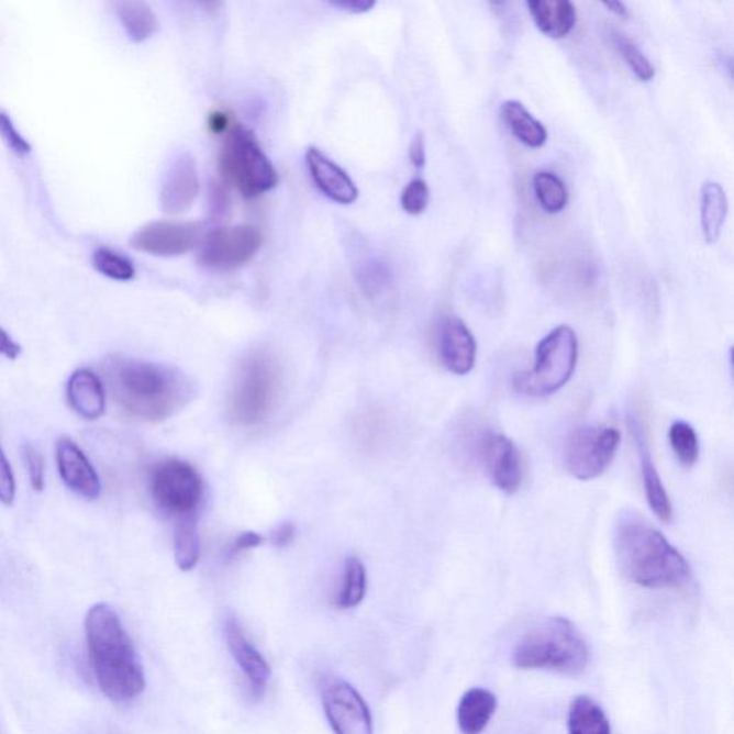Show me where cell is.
Segmentation results:
<instances>
[{"label":"cell","mask_w":734,"mask_h":734,"mask_svg":"<svg viewBox=\"0 0 734 734\" xmlns=\"http://www.w3.org/2000/svg\"><path fill=\"white\" fill-rule=\"evenodd\" d=\"M102 370L118 407L140 421H166L194 397V385L176 367L114 355Z\"/></svg>","instance_id":"6da1fadb"},{"label":"cell","mask_w":734,"mask_h":734,"mask_svg":"<svg viewBox=\"0 0 734 734\" xmlns=\"http://www.w3.org/2000/svg\"><path fill=\"white\" fill-rule=\"evenodd\" d=\"M84 625L89 665L102 693L115 703L138 699L145 690V675L120 615L100 602L88 610Z\"/></svg>","instance_id":"7a4b0ae2"},{"label":"cell","mask_w":734,"mask_h":734,"mask_svg":"<svg viewBox=\"0 0 734 734\" xmlns=\"http://www.w3.org/2000/svg\"><path fill=\"white\" fill-rule=\"evenodd\" d=\"M614 550L621 572L640 587L652 590L679 588L690 578V567L670 541L637 514L620 516L614 530Z\"/></svg>","instance_id":"3957f363"},{"label":"cell","mask_w":734,"mask_h":734,"mask_svg":"<svg viewBox=\"0 0 734 734\" xmlns=\"http://www.w3.org/2000/svg\"><path fill=\"white\" fill-rule=\"evenodd\" d=\"M521 670H547L578 676L587 670L591 650L580 630L564 618L538 621L521 635L511 654Z\"/></svg>","instance_id":"277c9868"},{"label":"cell","mask_w":734,"mask_h":734,"mask_svg":"<svg viewBox=\"0 0 734 734\" xmlns=\"http://www.w3.org/2000/svg\"><path fill=\"white\" fill-rule=\"evenodd\" d=\"M578 338L567 324L555 327L538 343L534 365L514 376L512 386L521 397L540 399L557 393L576 371Z\"/></svg>","instance_id":"5b68a950"},{"label":"cell","mask_w":734,"mask_h":734,"mask_svg":"<svg viewBox=\"0 0 734 734\" xmlns=\"http://www.w3.org/2000/svg\"><path fill=\"white\" fill-rule=\"evenodd\" d=\"M279 390L280 369L277 362L268 353H253L235 376L230 393V415L238 425H260L270 416Z\"/></svg>","instance_id":"8992f818"},{"label":"cell","mask_w":734,"mask_h":734,"mask_svg":"<svg viewBox=\"0 0 734 734\" xmlns=\"http://www.w3.org/2000/svg\"><path fill=\"white\" fill-rule=\"evenodd\" d=\"M225 184H233L246 199H257L279 184V174L256 136L243 126H233L220 155Z\"/></svg>","instance_id":"52a82bcc"},{"label":"cell","mask_w":734,"mask_h":734,"mask_svg":"<svg viewBox=\"0 0 734 734\" xmlns=\"http://www.w3.org/2000/svg\"><path fill=\"white\" fill-rule=\"evenodd\" d=\"M620 431L613 426H581L564 446V465L571 477L590 481L609 469L620 446Z\"/></svg>","instance_id":"ba28073f"},{"label":"cell","mask_w":734,"mask_h":734,"mask_svg":"<svg viewBox=\"0 0 734 734\" xmlns=\"http://www.w3.org/2000/svg\"><path fill=\"white\" fill-rule=\"evenodd\" d=\"M149 489L162 510L180 518L196 514L204 492L199 470L181 459H167L155 465Z\"/></svg>","instance_id":"9c48e42d"},{"label":"cell","mask_w":734,"mask_h":734,"mask_svg":"<svg viewBox=\"0 0 734 734\" xmlns=\"http://www.w3.org/2000/svg\"><path fill=\"white\" fill-rule=\"evenodd\" d=\"M260 230L251 224L213 230L202 238L200 265L214 271H233L248 265L260 252Z\"/></svg>","instance_id":"30bf717a"},{"label":"cell","mask_w":734,"mask_h":734,"mask_svg":"<svg viewBox=\"0 0 734 734\" xmlns=\"http://www.w3.org/2000/svg\"><path fill=\"white\" fill-rule=\"evenodd\" d=\"M322 704L334 734H374L369 705L346 680H326L322 687Z\"/></svg>","instance_id":"8fae6325"},{"label":"cell","mask_w":734,"mask_h":734,"mask_svg":"<svg viewBox=\"0 0 734 734\" xmlns=\"http://www.w3.org/2000/svg\"><path fill=\"white\" fill-rule=\"evenodd\" d=\"M477 455L491 482L503 493L520 491L525 469L521 452L507 435L483 432L477 440Z\"/></svg>","instance_id":"7c38bea8"},{"label":"cell","mask_w":734,"mask_h":734,"mask_svg":"<svg viewBox=\"0 0 734 734\" xmlns=\"http://www.w3.org/2000/svg\"><path fill=\"white\" fill-rule=\"evenodd\" d=\"M202 238L204 237L199 223L154 221L133 235L131 246L151 256L176 257L194 251Z\"/></svg>","instance_id":"4fadbf2b"},{"label":"cell","mask_w":734,"mask_h":734,"mask_svg":"<svg viewBox=\"0 0 734 734\" xmlns=\"http://www.w3.org/2000/svg\"><path fill=\"white\" fill-rule=\"evenodd\" d=\"M477 341L463 319L446 316L437 331V353L441 364L451 374L465 376L477 364Z\"/></svg>","instance_id":"5bb4252c"},{"label":"cell","mask_w":734,"mask_h":734,"mask_svg":"<svg viewBox=\"0 0 734 734\" xmlns=\"http://www.w3.org/2000/svg\"><path fill=\"white\" fill-rule=\"evenodd\" d=\"M200 194V174L196 159L184 153L174 159L162 187L163 210L167 214L186 213Z\"/></svg>","instance_id":"9a60e30c"},{"label":"cell","mask_w":734,"mask_h":734,"mask_svg":"<svg viewBox=\"0 0 734 734\" xmlns=\"http://www.w3.org/2000/svg\"><path fill=\"white\" fill-rule=\"evenodd\" d=\"M55 454L60 478L70 491L89 501L97 500L102 489L100 477L84 451L70 437L64 436L56 442Z\"/></svg>","instance_id":"2e32d148"},{"label":"cell","mask_w":734,"mask_h":734,"mask_svg":"<svg viewBox=\"0 0 734 734\" xmlns=\"http://www.w3.org/2000/svg\"><path fill=\"white\" fill-rule=\"evenodd\" d=\"M225 642L234 661L252 686L254 694L265 693L271 668L262 653L253 646L246 633L234 615H227L224 621Z\"/></svg>","instance_id":"e0dca14e"},{"label":"cell","mask_w":734,"mask_h":734,"mask_svg":"<svg viewBox=\"0 0 734 734\" xmlns=\"http://www.w3.org/2000/svg\"><path fill=\"white\" fill-rule=\"evenodd\" d=\"M629 426L635 441V448H637L648 505H650L658 520L670 522L672 520L670 497H668L665 483H663L660 474H658L656 464H654L643 423L640 422L638 418L632 415L629 418Z\"/></svg>","instance_id":"ac0fdd59"},{"label":"cell","mask_w":734,"mask_h":734,"mask_svg":"<svg viewBox=\"0 0 734 734\" xmlns=\"http://www.w3.org/2000/svg\"><path fill=\"white\" fill-rule=\"evenodd\" d=\"M305 166H308L314 186L327 199L342 205H351L359 199V190H357L355 181L347 176L345 169L338 167L322 151L310 147L305 153Z\"/></svg>","instance_id":"d6986e66"},{"label":"cell","mask_w":734,"mask_h":734,"mask_svg":"<svg viewBox=\"0 0 734 734\" xmlns=\"http://www.w3.org/2000/svg\"><path fill=\"white\" fill-rule=\"evenodd\" d=\"M67 399L69 408L87 421H98L105 413V386L100 376L85 367L70 375Z\"/></svg>","instance_id":"ffe728a7"},{"label":"cell","mask_w":734,"mask_h":734,"mask_svg":"<svg viewBox=\"0 0 734 734\" xmlns=\"http://www.w3.org/2000/svg\"><path fill=\"white\" fill-rule=\"evenodd\" d=\"M526 4L535 26L545 36L563 40L576 27V7L568 0H531Z\"/></svg>","instance_id":"44dd1931"},{"label":"cell","mask_w":734,"mask_h":734,"mask_svg":"<svg viewBox=\"0 0 734 734\" xmlns=\"http://www.w3.org/2000/svg\"><path fill=\"white\" fill-rule=\"evenodd\" d=\"M498 708L497 696L487 689H470L460 698L456 720L463 734H482Z\"/></svg>","instance_id":"7402d4cb"},{"label":"cell","mask_w":734,"mask_h":734,"mask_svg":"<svg viewBox=\"0 0 734 734\" xmlns=\"http://www.w3.org/2000/svg\"><path fill=\"white\" fill-rule=\"evenodd\" d=\"M700 205L703 237L705 243L714 244L720 238L727 219L729 201L726 191L716 181H705L703 188H701Z\"/></svg>","instance_id":"603a6c76"},{"label":"cell","mask_w":734,"mask_h":734,"mask_svg":"<svg viewBox=\"0 0 734 734\" xmlns=\"http://www.w3.org/2000/svg\"><path fill=\"white\" fill-rule=\"evenodd\" d=\"M503 122L518 141L530 148H541L547 143L548 133L543 125L520 101H505L501 105Z\"/></svg>","instance_id":"cb8c5ba5"},{"label":"cell","mask_w":734,"mask_h":734,"mask_svg":"<svg viewBox=\"0 0 734 734\" xmlns=\"http://www.w3.org/2000/svg\"><path fill=\"white\" fill-rule=\"evenodd\" d=\"M568 734H611L604 710L588 696H578L568 710Z\"/></svg>","instance_id":"d4e9b609"},{"label":"cell","mask_w":734,"mask_h":734,"mask_svg":"<svg viewBox=\"0 0 734 734\" xmlns=\"http://www.w3.org/2000/svg\"><path fill=\"white\" fill-rule=\"evenodd\" d=\"M114 8L126 34L134 42L147 41L157 32V18L147 3L126 0V2H115Z\"/></svg>","instance_id":"484cf974"},{"label":"cell","mask_w":734,"mask_h":734,"mask_svg":"<svg viewBox=\"0 0 734 734\" xmlns=\"http://www.w3.org/2000/svg\"><path fill=\"white\" fill-rule=\"evenodd\" d=\"M177 566L182 571H190L200 559V536L194 515L180 518L174 535Z\"/></svg>","instance_id":"4316f807"},{"label":"cell","mask_w":734,"mask_h":734,"mask_svg":"<svg viewBox=\"0 0 734 734\" xmlns=\"http://www.w3.org/2000/svg\"><path fill=\"white\" fill-rule=\"evenodd\" d=\"M367 591V574L364 563L357 557L346 559L337 605L343 610L355 609L365 600Z\"/></svg>","instance_id":"83f0119b"},{"label":"cell","mask_w":734,"mask_h":734,"mask_svg":"<svg viewBox=\"0 0 734 734\" xmlns=\"http://www.w3.org/2000/svg\"><path fill=\"white\" fill-rule=\"evenodd\" d=\"M536 200L547 213L557 214L566 209L569 194L566 184L554 173L541 171L534 176Z\"/></svg>","instance_id":"f1b7e54d"},{"label":"cell","mask_w":734,"mask_h":734,"mask_svg":"<svg viewBox=\"0 0 734 734\" xmlns=\"http://www.w3.org/2000/svg\"><path fill=\"white\" fill-rule=\"evenodd\" d=\"M668 441L677 460L683 467L691 468L698 463L700 456V442L698 432L690 423L676 421L668 431Z\"/></svg>","instance_id":"f546056e"},{"label":"cell","mask_w":734,"mask_h":734,"mask_svg":"<svg viewBox=\"0 0 734 734\" xmlns=\"http://www.w3.org/2000/svg\"><path fill=\"white\" fill-rule=\"evenodd\" d=\"M613 44L619 54L623 56L624 63L633 70L635 77L640 81L650 82L656 75V70H654L650 60L643 54L642 49L621 32H614Z\"/></svg>","instance_id":"4dcf8cb0"},{"label":"cell","mask_w":734,"mask_h":734,"mask_svg":"<svg viewBox=\"0 0 734 734\" xmlns=\"http://www.w3.org/2000/svg\"><path fill=\"white\" fill-rule=\"evenodd\" d=\"M93 266L101 275L112 280L129 281L135 276L133 263L122 254L108 251V248H100L93 254Z\"/></svg>","instance_id":"1f68e13d"},{"label":"cell","mask_w":734,"mask_h":734,"mask_svg":"<svg viewBox=\"0 0 734 734\" xmlns=\"http://www.w3.org/2000/svg\"><path fill=\"white\" fill-rule=\"evenodd\" d=\"M360 286L367 296L375 298L382 293L386 286L389 285L390 273L382 262L370 258L365 265H362L359 275Z\"/></svg>","instance_id":"d6a6232c"},{"label":"cell","mask_w":734,"mask_h":734,"mask_svg":"<svg viewBox=\"0 0 734 734\" xmlns=\"http://www.w3.org/2000/svg\"><path fill=\"white\" fill-rule=\"evenodd\" d=\"M431 200L430 187L426 181L415 178L404 187L401 196V205L409 215H421L427 209Z\"/></svg>","instance_id":"836d02e7"},{"label":"cell","mask_w":734,"mask_h":734,"mask_svg":"<svg viewBox=\"0 0 734 734\" xmlns=\"http://www.w3.org/2000/svg\"><path fill=\"white\" fill-rule=\"evenodd\" d=\"M23 459H25L27 475H30L31 487L34 491L42 492L45 488V460L41 452L34 445L23 446Z\"/></svg>","instance_id":"e575fe53"},{"label":"cell","mask_w":734,"mask_h":734,"mask_svg":"<svg viewBox=\"0 0 734 734\" xmlns=\"http://www.w3.org/2000/svg\"><path fill=\"white\" fill-rule=\"evenodd\" d=\"M0 136L8 147L18 155H26L31 153V145L26 143L21 134L18 133L15 125L4 112H0Z\"/></svg>","instance_id":"d590c367"},{"label":"cell","mask_w":734,"mask_h":734,"mask_svg":"<svg viewBox=\"0 0 734 734\" xmlns=\"http://www.w3.org/2000/svg\"><path fill=\"white\" fill-rule=\"evenodd\" d=\"M16 497L15 475L11 464L4 455L2 446H0V502L4 505H12Z\"/></svg>","instance_id":"8d00e7d4"},{"label":"cell","mask_w":734,"mask_h":734,"mask_svg":"<svg viewBox=\"0 0 734 734\" xmlns=\"http://www.w3.org/2000/svg\"><path fill=\"white\" fill-rule=\"evenodd\" d=\"M294 536L296 526L291 524V522H285V524H280L275 531H273L270 540L275 547L285 548L289 547V545L293 543Z\"/></svg>","instance_id":"74e56055"},{"label":"cell","mask_w":734,"mask_h":734,"mask_svg":"<svg viewBox=\"0 0 734 734\" xmlns=\"http://www.w3.org/2000/svg\"><path fill=\"white\" fill-rule=\"evenodd\" d=\"M409 159H411L412 166L422 169L426 164V147H425V136L422 133H418L415 138L412 140L411 147H409Z\"/></svg>","instance_id":"f35d334b"},{"label":"cell","mask_w":734,"mask_h":734,"mask_svg":"<svg viewBox=\"0 0 734 734\" xmlns=\"http://www.w3.org/2000/svg\"><path fill=\"white\" fill-rule=\"evenodd\" d=\"M22 347L7 332L0 327V355L9 360H16L21 356Z\"/></svg>","instance_id":"ab89813d"},{"label":"cell","mask_w":734,"mask_h":734,"mask_svg":"<svg viewBox=\"0 0 734 734\" xmlns=\"http://www.w3.org/2000/svg\"><path fill=\"white\" fill-rule=\"evenodd\" d=\"M262 543L263 538L260 535L248 531V533H243L242 535L237 536V540L234 541L232 553H243V550L258 547V545Z\"/></svg>","instance_id":"60d3db41"},{"label":"cell","mask_w":734,"mask_h":734,"mask_svg":"<svg viewBox=\"0 0 734 734\" xmlns=\"http://www.w3.org/2000/svg\"><path fill=\"white\" fill-rule=\"evenodd\" d=\"M334 8L352 13H366L376 7L374 0H345V2H333Z\"/></svg>","instance_id":"b9f144b4"},{"label":"cell","mask_w":734,"mask_h":734,"mask_svg":"<svg viewBox=\"0 0 734 734\" xmlns=\"http://www.w3.org/2000/svg\"><path fill=\"white\" fill-rule=\"evenodd\" d=\"M229 207V192L225 190V186H220L215 184L213 192H211V210H214V213H223Z\"/></svg>","instance_id":"7bdbcfd3"},{"label":"cell","mask_w":734,"mask_h":734,"mask_svg":"<svg viewBox=\"0 0 734 734\" xmlns=\"http://www.w3.org/2000/svg\"><path fill=\"white\" fill-rule=\"evenodd\" d=\"M209 126L211 133L223 134L227 133L230 129V118L225 112L215 111L209 118Z\"/></svg>","instance_id":"ee69618b"},{"label":"cell","mask_w":734,"mask_h":734,"mask_svg":"<svg viewBox=\"0 0 734 734\" xmlns=\"http://www.w3.org/2000/svg\"><path fill=\"white\" fill-rule=\"evenodd\" d=\"M602 7L609 9L611 13H614L615 16L621 19L629 18V9L625 8L623 2H602Z\"/></svg>","instance_id":"f6af8a7d"}]
</instances>
